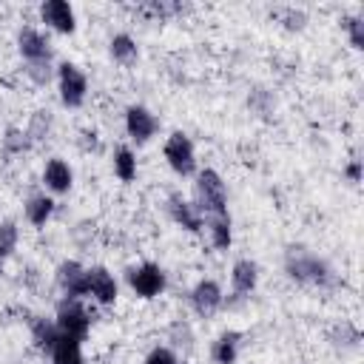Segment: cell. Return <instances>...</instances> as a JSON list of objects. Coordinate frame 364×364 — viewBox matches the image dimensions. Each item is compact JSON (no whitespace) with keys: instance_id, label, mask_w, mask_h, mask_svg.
Returning a JSON list of instances; mask_svg holds the SVG:
<instances>
[{"instance_id":"obj_6","label":"cell","mask_w":364,"mask_h":364,"mask_svg":"<svg viewBox=\"0 0 364 364\" xmlns=\"http://www.w3.org/2000/svg\"><path fill=\"white\" fill-rule=\"evenodd\" d=\"M57 282H60V287H63V293L68 299L88 296V270L80 267L77 262H63L60 273H57Z\"/></svg>"},{"instance_id":"obj_15","label":"cell","mask_w":364,"mask_h":364,"mask_svg":"<svg viewBox=\"0 0 364 364\" xmlns=\"http://www.w3.org/2000/svg\"><path fill=\"white\" fill-rule=\"evenodd\" d=\"M256 279H259V273H256V264H253V262L242 259V262L233 264L230 282H233V290H236V293H250V290L256 287Z\"/></svg>"},{"instance_id":"obj_11","label":"cell","mask_w":364,"mask_h":364,"mask_svg":"<svg viewBox=\"0 0 364 364\" xmlns=\"http://www.w3.org/2000/svg\"><path fill=\"white\" fill-rule=\"evenodd\" d=\"M17 43H20V54L26 60H31V63H46L48 60V40L37 28H23Z\"/></svg>"},{"instance_id":"obj_5","label":"cell","mask_w":364,"mask_h":364,"mask_svg":"<svg viewBox=\"0 0 364 364\" xmlns=\"http://www.w3.org/2000/svg\"><path fill=\"white\" fill-rule=\"evenodd\" d=\"M85 91H88L85 74L74 63H63L60 65V97H63V102L68 108H77V105H82Z\"/></svg>"},{"instance_id":"obj_19","label":"cell","mask_w":364,"mask_h":364,"mask_svg":"<svg viewBox=\"0 0 364 364\" xmlns=\"http://www.w3.org/2000/svg\"><path fill=\"white\" fill-rule=\"evenodd\" d=\"M208 228H210V242H213V247H219V250H228L230 247V216H213L210 222H208Z\"/></svg>"},{"instance_id":"obj_24","label":"cell","mask_w":364,"mask_h":364,"mask_svg":"<svg viewBox=\"0 0 364 364\" xmlns=\"http://www.w3.org/2000/svg\"><path fill=\"white\" fill-rule=\"evenodd\" d=\"M347 31H350V43H353V48H361V46H364V23H361L358 17H353V20L347 23Z\"/></svg>"},{"instance_id":"obj_17","label":"cell","mask_w":364,"mask_h":364,"mask_svg":"<svg viewBox=\"0 0 364 364\" xmlns=\"http://www.w3.org/2000/svg\"><path fill=\"white\" fill-rule=\"evenodd\" d=\"M114 171H117V176L122 179V182H134L136 179V156H134V151L131 148H117V154H114Z\"/></svg>"},{"instance_id":"obj_18","label":"cell","mask_w":364,"mask_h":364,"mask_svg":"<svg viewBox=\"0 0 364 364\" xmlns=\"http://www.w3.org/2000/svg\"><path fill=\"white\" fill-rule=\"evenodd\" d=\"M51 210H54V202H51L48 196H31L28 205H26V216H28V222L37 225V228L48 222Z\"/></svg>"},{"instance_id":"obj_7","label":"cell","mask_w":364,"mask_h":364,"mask_svg":"<svg viewBox=\"0 0 364 364\" xmlns=\"http://www.w3.org/2000/svg\"><path fill=\"white\" fill-rule=\"evenodd\" d=\"M191 304H193V310L199 313V316H213L216 310H219V304H222V290H219V284L213 282V279H202L196 287H193V293H191Z\"/></svg>"},{"instance_id":"obj_2","label":"cell","mask_w":364,"mask_h":364,"mask_svg":"<svg viewBox=\"0 0 364 364\" xmlns=\"http://www.w3.org/2000/svg\"><path fill=\"white\" fill-rule=\"evenodd\" d=\"M54 324H57L60 336H68V338H77V341H82L88 336V330H91V318L77 301H63L60 310H57V321Z\"/></svg>"},{"instance_id":"obj_1","label":"cell","mask_w":364,"mask_h":364,"mask_svg":"<svg viewBox=\"0 0 364 364\" xmlns=\"http://www.w3.org/2000/svg\"><path fill=\"white\" fill-rule=\"evenodd\" d=\"M196 208L199 213H208V219L213 216H228V193H225V182L216 171H202L196 179Z\"/></svg>"},{"instance_id":"obj_20","label":"cell","mask_w":364,"mask_h":364,"mask_svg":"<svg viewBox=\"0 0 364 364\" xmlns=\"http://www.w3.org/2000/svg\"><path fill=\"white\" fill-rule=\"evenodd\" d=\"M236 347H239V336L236 333H225L213 344V361L216 364H233L236 361Z\"/></svg>"},{"instance_id":"obj_3","label":"cell","mask_w":364,"mask_h":364,"mask_svg":"<svg viewBox=\"0 0 364 364\" xmlns=\"http://www.w3.org/2000/svg\"><path fill=\"white\" fill-rule=\"evenodd\" d=\"M165 159H168V165H171L176 173H182V176L193 173V168H196L193 145H191V139H188L182 131H176V134L168 136V142H165Z\"/></svg>"},{"instance_id":"obj_14","label":"cell","mask_w":364,"mask_h":364,"mask_svg":"<svg viewBox=\"0 0 364 364\" xmlns=\"http://www.w3.org/2000/svg\"><path fill=\"white\" fill-rule=\"evenodd\" d=\"M51 364H82V353H80V341L60 336L51 347Z\"/></svg>"},{"instance_id":"obj_22","label":"cell","mask_w":364,"mask_h":364,"mask_svg":"<svg viewBox=\"0 0 364 364\" xmlns=\"http://www.w3.org/2000/svg\"><path fill=\"white\" fill-rule=\"evenodd\" d=\"M111 57L119 60V63H131L136 57V43L128 34H114V40H111Z\"/></svg>"},{"instance_id":"obj_10","label":"cell","mask_w":364,"mask_h":364,"mask_svg":"<svg viewBox=\"0 0 364 364\" xmlns=\"http://www.w3.org/2000/svg\"><path fill=\"white\" fill-rule=\"evenodd\" d=\"M88 296H94L100 304H111L117 299V282L105 267L88 270Z\"/></svg>"},{"instance_id":"obj_21","label":"cell","mask_w":364,"mask_h":364,"mask_svg":"<svg viewBox=\"0 0 364 364\" xmlns=\"http://www.w3.org/2000/svg\"><path fill=\"white\" fill-rule=\"evenodd\" d=\"M31 333H34V341H37V347H43V350H48V353H51L54 341L60 338V330H57V324H48L46 318H37V321L31 324Z\"/></svg>"},{"instance_id":"obj_12","label":"cell","mask_w":364,"mask_h":364,"mask_svg":"<svg viewBox=\"0 0 364 364\" xmlns=\"http://www.w3.org/2000/svg\"><path fill=\"white\" fill-rule=\"evenodd\" d=\"M168 210H171L173 222L182 225V228H188V230H199V228H202V216H199L196 205L185 202L179 193H173V196L168 199Z\"/></svg>"},{"instance_id":"obj_16","label":"cell","mask_w":364,"mask_h":364,"mask_svg":"<svg viewBox=\"0 0 364 364\" xmlns=\"http://www.w3.org/2000/svg\"><path fill=\"white\" fill-rule=\"evenodd\" d=\"M290 270L296 279H304V282H324L327 279V267L318 259H299L290 264Z\"/></svg>"},{"instance_id":"obj_8","label":"cell","mask_w":364,"mask_h":364,"mask_svg":"<svg viewBox=\"0 0 364 364\" xmlns=\"http://www.w3.org/2000/svg\"><path fill=\"white\" fill-rule=\"evenodd\" d=\"M40 14H43V20H46L51 28H57V31H63V34H71L74 26H77L74 9H71L65 0H46L43 9H40Z\"/></svg>"},{"instance_id":"obj_4","label":"cell","mask_w":364,"mask_h":364,"mask_svg":"<svg viewBox=\"0 0 364 364\" xmlns=\"http://www.w3.org/2000/svg\"><path fill=\"white\" fill-rule=\"evenodd\" d=\"M128 282H131V287H134L136 296L154 299V296H159L162 287H165V273H162L159 264L145 262V264H139V267H134V270L128 273Z\"/></svg>"},{"instance_id":"obj_9","label":"cell","mask_w":364,"mask_h":364,"mask_svg":"<svg viewBox=\"0 0 364 364\" xmlns=\"http://www.w3.org/2000/svg\"><path fill=\"white\" fill-rule=\"evenodd\" d=\"M125 131H128L136 142H148V139L154 136V131H156V119H154V114H151L148 108L131 105L128 114H125Z\"/></svg>"},{"instance_id":"obj_13","label":"cell","mask_w":364,"mask_h":364,"mask_svg":"<svg viewBox=\"0 0 364 364\" xmlns=\"http://www.w3.org/2000/svg\"><path fill=\"white\" fill-rule=\"evenodd\" d=\"M43 179H46V185H48L51 191L65 193V191L71 188V168H68L63 159H48V165H46V171H43Z\"/></svg>"},{"instance_id":"obj_23","label":"cell","mask_w":364,"mask_h":364,"mask_svg":"<svg viewBox=\"0 0 364 364\" xmlns=\"http://www.w3.org/2000/svg\"><path fill=\"white\" fill-rule=\"evenodd\" d=\"M145 364H176V355H173L171 350H165V347H154V350L148 353Z\"/></svg>"},{"instance_id":"obj_25","label":"cell","mask_w":364,"mask_h":364,"mask_svg":"<svg viewBox=\"0 0 364 364\" xmlns=\"http://www.w3.org/2000/svg\"><path fill=\"white\" fill-rule=\"evenodd\" d=\"M347 176H350L353 182H358V179H361V165H358V162H350V165H347Z\"/></svg>"}]
</instances>
